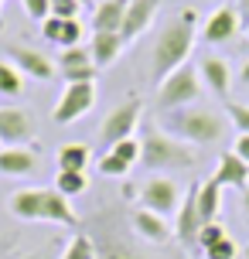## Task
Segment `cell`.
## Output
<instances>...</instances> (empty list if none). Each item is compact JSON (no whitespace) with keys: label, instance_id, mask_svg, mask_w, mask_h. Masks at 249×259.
Wrapping results in <instances>:
<instances>
[{"label":"cell","instance_id":"8d00e7d4","mask_svg":"<svg viewBox=\"0 0 249 259\" xmlns=\"http://www.w3.org/2000/svg\"><path fill=\"white\" fill-rule=\"evenodd\" d=\"M239 85H242V89H249V62L239 68Z\"/></svg>","mask_w":249,"mask_h":259},{"label":"cell","instance_id":"836d02e7","mask_svg":"<svg viewBox=\"0 0 249 259\" xmlns=\"http://www.w3.org/2000/svg\"><path fill=\"white\" fill-rule=\"evenodd\" d=\"M21 4H24L27 17H34V21H45L52 14V0H21Z\"/></svg>","mask_w":249,"mask_h":259},{"label":"cell","instance_id":"ba28073f","mask_svg":"<svg viewBox=\"0 0 249 259\" xmlns=\"http://www.w3.org/2000/svg\"><path fill=\"white\" fill-rule=\"evenodd\" d=\"M92 103H96V82H65V92H62L52 116L58 126H68V123L86 116L92 109Z\"/></svg>","mask_w":249,"mask_h":259},{"label":"cell","instance_id":"52a82bcc","mask_svg":"<svg viewBox=\"0 0 249 259\" xmlns=\"http://www.w3.org/2000/svg\"><path fill=\"white\" fill-rule=\"evenodd\" d=\"M137 194H140V208L154 211V215H160V219L178 215V208H181V188L171 181V178H164V174L147 178Z\"/></svg>","mask_w":249,"mask_h":259},{"label":"cell","instance_id":"e575fe53","mask_svg":"<svg viewBox=\"0 0 249 259\" xmlns=\"http://www.w3.org/2000/svg\"><path fill=\"white\" fill-rule=\"evenodd\" d=\"M232 154H236L239 160H246V164H249V133H239V137H236V147H232Z\"/></svg>","mask_w":249,"mask_h":259},{"label":"cell","instance_id":"60d3db41","mask_svg":"<svg viewBox=\"0 0 249 259\" xmlns=\"http://www.w3.org/2000/svg\"><path fill=\"white\" fill-rule=\"evenodd\" d=\"M246 34H249V27H246Z\"/></svg>","mask_w":249,"mask_h":259},{"label":"cell","instance_id":"7402d4cb","mask_svg":"<svg viewBox=\"0 0 249 259\" xmlns=\"http://www.w3.org/2000/svg\"><path fill=\"white\" fill-rule=\"evenodd\" d=\"M219 211H222V188L212 181L198 184V215H201V225L205 222H219Z\"/></svg>","mask_w":249,"mask_h":259},{"label":"cell","instance_id":"603a6c76","mask_svg":"<svg viewBox=\"0 0 249 259\" xmlns=\"http://www.w3.org/2000/svg\"><path fill=\"white\" fill-rule=\"evenodd\" d=\"M96 259H147V256L119 235H103V242H96Z\"/></svg>","mask_w":249,"mask_h":259},{"label":"cell","instance_id":"d6a6232c","mask_svg":"<svg viewBox=\"0 0 249 259\" xmlns=\"http://www.w3.org/2000/svg\"><path fill=\"white\" fill-rule=\"evenodd\" d=\"M79 11H82V4L79 0H52V17H79Z\"/></svg>","mask_w":249,"mask_h":259},{"label":"cell","instance_id":"ffe728a7","mask_svg":"<svg viewBox=\"0 0 249 259\" xmlns=\"http://www.w3.org/2000/svg\"><path fill=\"white\" fill-rule=\"evenodd\" d=\"M133 232L140 235L144 242L160 246V242L171 239V225H168V219H160V215H154V211L140 208V211H133Z\"/></svg>","mask_w":249,"mask_h":259},{"label":"cell","instance_id":"30bf717a","mask_svg":"<svg viewBox=\"0 0 249 259\" xmlns=\"http://www.w3.org/2000/svg\"><path fill=\"white\" fill-rule=\"evenodd\" d=\"M198 232H201V215H198V184L188 188L181 198V208L174 215V235L181 239V246L198 249Z\"/></svg>","mask_w":249,"mask_h":259},{"label":"cell","instance_id":"ab89813d","mask_svg":"<svg viewBox=\"0 0 249 259\" xmlns=\"http://www.w3.org/2000/svg\"><path fill=\"white\" fill-rule=\"evenodd\" d=\"M79 4H86V0H79Z\"/></svg>","mask_w":249,"mask_h":259},{"label":"cell","instance_id":"3957f363","mask_svg":"<svg viewBox=\"0 0 249 259\" xmlns=\"http://www.w3.org/2000/svg\"><path fill=\"white\" fill-rule=\"evenodd\" d=\"M140 164L147 170H188L198 164V154L184 140L171 137L160 123H147L140 137Z\"/></svg>","mask_w":249,"mask_h":259},{"label":"cell","instance_id":"9c48e42d","mask_svg":"<svg viewBox=\"0 0 249 259\" xmlns=\"http://www.w3.org/2000/svg\"><path fill=\"white\" fill-rule=\"evenodd\" d=\"M34 137V123L21 106H0V143L7 147H27Z\"/></svg>","mask_w":249,"mask_h":259},{"label":"cell","instance_id":"74e56055","mask_svg":"<svg viewBox=\"0 0 249 259\" xmlns=\"http://www.w3.org/2000/svg\"><path fill=\"white\" fill-rule=\"evenodd\" d=\"M239 17H246V24H249V0H239Z\"/></svg>","mask_w":249,"mask_h":259},{"label":"cell","instance_id":"d590c367","mask_svg":"<svg viewBox=\"0 0 249 259\" xmlns=\"http://www.w3.org/2000/svg\"><path fill=\"white\" fill-rule=\"evenodd\" d=\"M239 208H242V219H246V229H249V188L239 191Z\"/></svg>","mask_w":249,"mask_h":259},{"label":"cell","instance_id":"5bb4252c","mask_svg":"<svg viewBox=\"0 0 249 259\" xmlns=\"http://www.w3.org/2000/svg\"><path fill=\"white\" fill-rule=\"evenodd\" d=\"M157 11H160V0H130L127 17H123V27H119V38H123V41L140 38L147 27L154 24Z\"/></svg>","mask_w":249,"mask_h":259},{"label":"cell","instance_id":"44dd1931","mask_svg":"<svg viewBox=\"0 0 249 259\" xmlns=\"http://www.w3.org/2000/svg\"><path fill=\"white\" fill-rule=\"evenodd\" d=\"M130 0H99L92 11V31H119Z\"/></svg>","mask_w":249,"mask_h":259},{"label":"cell","instance_id":"5b68a950","mask_svg":"<svg viewBox=\"0 0 249 259\" xmlns=\"http://www.w3.org/2000/svg\"><path fill=\"white\" fill-rule=\"evenodd\" d=\"M201 75H198L195 65H181L178 72H171L164 82L157 85V106L164 113L171 109H184V106H195L201 99Z\"/></svg>","mask_w":249,"mask_h":259},{"label":"cell","instance_id":"83f0119b","mask_svg":"<svg viewBox=\"0 0 249 259\" xmlns=\"http://www.w3.org/2000/svg\"><path fill=\"white\" fill-rule=\"evenodd\" d=\"M99 174H106V178H127V174H130V164H123L113 150H106V154L99 157Z\"/></svg>","mask_w":249,"mask_h":259},{"label":"cell","instance_id":"4fadbf2b","mask_svg":"<svg viewBox=\"0 0 249 259\" xmlns=\"http://www.w3.org/2000/svg\"><path fill=\"white\" fill-rule=\"evenodd\" d=\"M58 72H62L65 82H92V78L99 75V68H96V62H92L89 48H82V45L62 52V58H58Z\"/></svg>","mask_w":249,"mask_h":259},{"label":"cell","instance_id":"f35d334b","mask_svg":"<svg viewBox=\"0 0 249 259\" xmlns=\"http://www.w3.org/2000/svg\"><path fill=\"white\" fill-rule=\"evenodd\" d=\"M0 4H4V0H0ZM0 27H4V21H0Z\"/></svg>","mask_w":249,"mask_h":259},{"label":"cell","instance_id":"d4e9b609","mask_svg":"<svg viewBox=\"0 0 249 259\" xmlns=\"http://www.w3.org/2000/svg\"><path fill=\"white\" fill-rule=\"evenodd\" d=\"M89 188V178H86V170H58V178H55V191L65 194V198H75Z\"/></svg>","mask_w":249,"mask_h":259},{"label":"cell","instance_id":"277c9868","mask_svg":"<svg viewBox=\"0 0 249 259\" xmlns=\"http://www.w3.org/2000/svg\"><path fill=\"white\" fill-rule=\"evenodd\" d=\"M11 215L24 222H55V225H75L79 215H75V208L68 205L65 194H58L52 188H21V191L11 194Z\"/></svg>","mask_w":249,"mask_h":259},{"label":"cell","instance_id":"2e32d148","mask_svg":"<svg viewBox=\"0 0 249 259\" xmlns=\"http://www.w3.org/2000/svg\"><path fill=\"white\" fill-rule=\"evenodd\" d=\"M212 181L219 184V188H236V191H242V188H249V164L239 160L232 150H225L219 157V167L212 174Z\"/></svg>","mask_w":249,"mask_h":259},{"label":"cell","instance_id":"8fae6325","mask_svg":"<svg viewBox=\"0 0 249 259\" xmlns=\"http://www.w3.org/2000/svg\"><path fill=\"white\" fill-rule=\"evenodd\" d=\"M41 34H45V41H52V45H58L62 52L65 48H79L82 45V38H86V27H82V21L79 17H45L41 21Z\"/></svg>","mask_w":249,"mask_h":259},{"label":"cell","instance_id":"4316f807","mask_svg":"<svg viewBox=\"0 0 249 259\" xmlns=\"http://www.w3.org/2000/svg\"><path fill=\"white\" fill-rule=\"evenodd\" d=\"M62 259H96V239L92 235H75L65 246Z\"/></svg>","mask_w":249,"mask_h":259},{"label":"cell","instance_id":"f546056e","mask_svg":"<svg viewBox=\"0 0 249 259\" xmlns=\"http://www.w3.org/2000/svg\"><path fill=\"white\" fill-rule=\"evenodd\" d=\"M109 150H113V154L119 157V160H123V164H140V137H130V140H119L116 147H109Z\"/></svg>","mask_w":249,"mask_h":259},{"label":"cell","instance_id":"6da1fadb","mask_svg":"<svg viewBox=\"0 0 249 259\" xmlns=\"http://www.w3.org/2000/svg\"><path fill=\"white\" fill-rule=\"evenodd\" d=\"M195 27H198V14L191 7H184L178 17H171L168 24L160 27L157 41H154V52H150V78L157 85L171 72L188 65V55L195 48Z\"/></svg>","mask_w":249,"mask_h":259},{"label":"cell","instance_id":"d6986e66","mask_svg":"<svg viewBox=\"0 0 249 259\" xmlns=\"http://www.w3.org/2000/svg\"><path fill=\"white\" fill-rule=\"evenodd\" d=\"M127 41L119 38V31H92V41H89V55L96 68H109V65L119 58Z\"/></svg>","mask_w":249,"mask_h":259},{"label":"cell","instance_id":"8992f818","mask_svg":"<svg viewBox=\"0 0 249 259\" xmlns=\"http://www.w3.org/2000/svg\"><path fill=\"white\" fill-rule=\"evenodd\" d=\"M140 113H144V103L130 96V99H123L119 106L109 109V116L103 119V126H99V140L106 147H116L119 140H130L137 126H140Z\"/></svg>","mask_w":249,"mask_h":259},{"label":"cell","instance_id":"ac0fdd59","mask_svg":"<svg viewBox=\"0 0 249 259\" xmlns=\"http://www.w3.org/2000/svg\"><path fill=\"white\" fill-rule=\"evenodd\" d=\"M38 167L34 147H0V174L7 178H27Z\"/></svg>","mask_w":249,"mask_h":259},{"label":"cell","instance_id":"f1b7e54d","mask_svg":"<svg viewBox=\"0 0 249 259\" xmlns=\"http://www.w3.org/2000/svg\"><path fill=\"white\" fill-rule=\"evenodd\" d=\"M225 235H229V232H225L222 222H205V225H201V232H198V249L205 252V249H212L219 239H225Z\"/></svg>","mask_w":249,"mask_h":259},{"label":"cell","instance_id":"484cf974","mask_svg":"<svg viewBox=\"0 0 249 259\" xmlns=\"http://www.w3.org/2000/svg\"><path fill=\"white\" fill-rule=\"evenodd\" d=\"M24 92V72L11 62H0V96H21Z\"/></svg>","mask_w":249,"mask_h":259},{"label":"cell","instance_id":"4dcf8cb0","mask_svg":"<svg viewBox=\"0 0 249 259\" xmlns=\"http://www.w3.org/2000/svg\"><path fill=\"white\" fill-rule=\"evenodd\" d=\"M239 256V246L232 235H225V239H219L212 249H205V259H236Z\"/></svg>","mask_w":249,"mask_h":259},{"label":"cell","instance_id":"7c38bea8","mask_svg":"<svg viewBox=\"0 0 249 259\" xmlns=\"http://www.w3.org/2000/svg\"><path fill=\"white\" fill-rule=\"evenodd\" d=\"M239 7H232V4H222V7H215L212 11V17L205 21V27H201V38L209 41V45H222V41L236 38L239 34Z\"/></svg>","mask_w":249,"mask_h":259},{"label":"cell","instance_id":"cb8c5ba5","mask_svg":"<svg viewBox=\"0 0 249 259\" xmlns=\"http://www.w3.org/2000/svg\"><path fill=\"white\" fill-rule=\"evenodd\" d=\"M89 164V147L86 143H65L58 150V170H86Z\"/></svg>","mask_w":249,"mask_h":259},{"label":"cell","instance_id":"7a4b0ae2","mask_svg":"<svg viewBox=\"0 0 249 259\" xmlns=\"http://www.w3.org/2000/svg\"><path fill=\"white\" fill-rule=\"evenodd\" d=\"M160 126L168 130L171 137H178L184 143H198V147L219 143L225 137V116L219 109H209V106H198V103L164 113L160 116Z\"/></svg>","mask_w":249,"mask_h":259},{"label":"cell","instance_id":"9a60e30c","mask_svg":"<svg viewBox=\"0 0 249 259\" xmlns=\"http://www.w3.org/2000/svg\"><path fill=\"white\" fill-rule=\"evenodd\" d=\"M7 55L14 58V65L24 72V75L31 78H38V82H48L55 72V65L48 62V55H41L38 48H27V45H11L7 48Z\"/></svg>","mask_w":249,"mask_h":259},{"label":"cell","instance_id":"1f68e13d","mask_svg":"<svg viewBox=\"0 0 249 259\" xmlns=\"http://www.w3.org/2000/svg\"><path fill=\"white\" fill-rule=\"evenodd\" d=\"M225 116L232 119L239 133H249V106L246 103H225Z\"/></svg>","mask_w":249,"mask_h":259},{"label":"cell","instance_id":"e0dca14e","mask_svg":"<svg viewBox=\"0 0 249 259\" xmlns=\"http://www.w3.org/2000/svg\"><path fill=\"white\" fill-rule=\"evenodd\" d=\"M198 75H201V85H209V89L215 92V96H222V99L232 92V68H229L225 58H215V55L201 58Z\"/></svg>","mask_w":249,"mask_h":259}]
</instances>
